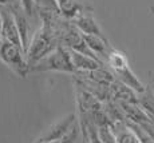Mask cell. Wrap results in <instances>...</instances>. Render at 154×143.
Wrapping results in <instances>:
<instances>
[{
  "label": "cell",
  "mask_w": 154,
  "mask_h": 143,
  "mask_svg": "<svg viewBox=\"0 0 154 143\" xmlns=\"http://www.w3.org/2000/svg\"><path fill=\"white\" fill-rule=\"evenodd\" d=\"M48 143H58V142H48Z\"/></svg>",
  "instance_id": "d6986e66"
},
{
  "label": "cell",
  "mask_w": 154,
  "mask_h": 143,
  "mask_svg": "<svg viewBox=\"0 0 154 143\" xmlns=\"http://www.w3.org/2000/svg\"><path fill=\"white\" fill-rule=\"evenodd\" d=\"M0 14H2V31H0L2 36L4 38V40L11 41L12 44L23 50L19 28H17L16 20H15V16L11 12L10 7H2L0 5Z\"/></svg>",
  "instance_id": "5b68a950"
},
{
  "label": "cell",
  "mask_w": 154,
  "mask_h": 143,
  "mask_svg": "<svg viewBox=\"0 0 154 143\" xmlns=\"http://www.w3.org/2000/svg\"><path fill=\"white\" fill-rule=\"evenodd\" d=\"M38 15L40 19V26L32 35L28 50L26 52L29 70L60 46V39L56 29V20L59 16H62V14L39 11Z\"/></svg>",
  "instance_id": "6da1fadb"
},
{
  "label": "cell",
  "mask_w": 154,
  "mask_h": 143,
  "mask_svg": "<svg viewBox=\"0 0 154 143\" xmlns=\"http://www.w3.org/2000/svg\"><path fill=\"white\" fill-rule=\"evenodd\" d=\"M70 55L72 59V64L75 67L76 72H87V71H95L99 68L105 67L102 62L97 60V59L91 58L88 55H83V53L70 50Z\"/></svg>",
  "instance_id": "52a82bcc"
},
{
  "label": "cell",
  "mask_w": 154,
  "mask_h": 143,
  "mask_svg": "<svg viewBox=\"0 0 154 143\" xmlns=\"http://www.w3.org/2000/svg\"><path fill=\"white\" fill-rule=\"evenodd\" d=\"M72 23L76 26V28L85 35H97L100 38H106L102 28L97 23L95 17L93 16V10H88L82 12L79 16H76L72 20Z\"/></svg>",
  "instance_id": "8992f818"
},
{
  "label": "cell",
  "mask_w": 154,
  "mask_h": 143,
  "mask_svg": "<svg viewBox=\"0 0 154 143\" xmlns=\"http://www.w3.org/2000/svg\"><path fill=\"white\" fill-rule=\"evenodd\" d=\"M62 16L69 20H74L85 11L91 10L82 0H56Z\"/></svg>",
  "instance_id": "9c48e42d"
},
{
  "label": "cell",
  "mask_w": 154,
  "mask_h": 143,
  "mask_svg": "<svg viewBox=\"0 0 154 143\" xmlns=\"http://www.w3.org/2000/svg\"><path fill=\"white\" fill-rule=\"evenodd\" d=\"M83 38H85V41L88 48L95 53L103 63H106V59H107L109 53H110V51L112 50L109 40L106 39V38L97 36V35H85L83 34Z\"/></svg>",
  "instance_id": "ba28073f"
},
{
  "label": "cell",
  "mask_w": 154,
  "mask_h": 143,
  "mask_svg": "<svg viewBox=\"0 0 154 143\" xmlns=\"http://www.w3.org/2000/svg\"><path fill=\"white\" fill-rule=\"evenodd\" d=\"M0 31H2V14H0Z\"/></svg>",
  "instance_id": "ac0fdd59"
},
{
  "label": "cell",
  "mask_w": 154,
  "mask_h": 143,
  "mask_svg": "<svg viewBox=\"0 0 154 143\" xmlns=\"http://www.w3.org/2000/svg\"><path fill=\"white\" fill-rule=\"evenodd\" d=\"M35 4H36L38 12L39 11H50V12L60 14L56 0H35Z\"/></svg>",
  "instance_id": "5bb4252c"
},
{
  "label": "cell",
  "mask_w": 154,
  "mask_h": 143,
  "mask_svg": "<svg viewBox=\"0 0 154 143\" xmlns=\"http://www.w3.org/2000/svg\"><path fill=\"white\" fill-rule=\"evenodd\" d=\"M3 44H4V38H3V36H2V34H0V50H2Z\"/></svg>",
  "instance_id": "e0dca14e"
},
{
  "label": "cell",
  "mask_w": 154,
  "mask_h": 143,
  "mask_svg": "<svg viewBox=\"0 0 154 143\" xmlns=\"http://www.w3.org/2000/svg\"><path fill=\"white\" fill-rule=\"evenodd\" d=\"M138 104L154 119V94L152 90L146 88L138 95Z\"/></svg>",
  "instance_id": "8fae6325"
},
{
  "label": "cell",
  "mask_w": 154,
  "mask_h": 143,
  "mask_svg": "<svg viewBox=\"0 0 154 143\" xmlns=\"http://www.w3.org/2000/svg\"><path fill=\"white\" fill-rule=\"evenodd\" d=\"M0 60L20 78H26L31 72L24 51L11 41L4 40V44L0 50Z\"/></svg>",
  "instance_id": "3957f363"
},
{
  "label": "cell",
  "mask_w": 154,
  "mask_h": 143,
  "mask_svg": "<svg viewBox=\"0 0 154 143\" xmlns=\"http://www.w3.org/2000/svg\"><path fill=\"white\" fill-rule=\"evenodd\" d=\"M76 122V115L69 114L64 118L59 119L58 122H55L52 126H50L39 138L36 139L35 143H48V142H59L60 139H63L67 134L70 132V130L75 126Z\"/></svg>",
  "instance_id": "277c9868"
},
{
  "label": "cell",
  "mask_w": 154,
  "mask_h": 143,
  "mask_svg": "<svg viewBox=\"0 0 154 143\" xmlns=\"http://www.w3.org/2000/svg\"><path fill=\"white\" fill-rule=\"evenodd\" d=\"M36 71H59V72H76L70 55V50L60 46L47 55L44 59L38 62L31 68V72Z\"/></svg>",
  "instance_id": "7a4b0ae2"
},
{
  "label": "cell",
  "mask_w": 154,
  "mask_h": 143,
  "mask_svg": "<svg viewBox=\"0 0 154 143\" xmlns=\"http://www.w3.org/2000/svg\"><path fill=\"white\" fill-rule=\"evenodd\" d=\"M111 131L114 134L115 139H117V143H140L137 134L127 124L126 120L112 123Z\"/></svg>",
  "instance_id": "30bf717a"
},
{
  "label": "cell",
  "mask_w": 154,
  "mask_h": 143,
  "mask_svg": "<svg viewBox=\"0 0 154 143\" xmlns=\"http://www.w3.org/2000/svg\"><path fill=\"white\" fill-rule=\"evenodd\" d=\"M19 4L22 5V8L24 10V12L27 14V16L32 20H39V15H38L36 10V4H35V0H17Z\"/></svg>",
  "instance_id": "4fadbf2b"
},
{
  "label": "cell",
  "mask_w": 154,
  "mask_h": 143,
  "mask_svg": "<svg viewBox=\"0 0 154 143\" xmlns=\"http://www.w3.org/2000/svg\"><path fill=\"white\" fill-rule=\"evenodd\" d=\"M14 2L15 0H0V5H2V7H10Z\"/></svg>",
  "instance_id": "2e32d148"
},
{
  "label": "cell",
  "mask_w": 154,
  "mask_h": 143,
  "mask_svg": "<svg viewBox=\"0 0 154 143\" xmlns=\"http://www.w3.org/2000/svg\"><path fill=\"white\" fill-rule=\"evenodd\" d=\"M78 136H79V124L75 123V126L70 130V132L63 139H60L58 143H75L78 141Z\"/></svg>",
  "instance_id": "9a60e30c"
},
{
  "label": "cell",
  "mask_w": 154,
  "mask_h": 143,
  "mask_svg": "<svg viewBox=\"0 0 154 143\" xmlns=\"http://www.w3.org/2000/svg\"><path fill=\"white\" fill-rule=\"evenodd\" d=\"M83 130L86 132L88 143H103L99 135V130L94 122H91L88 118H85V124H83Z\"/></svg>",
  "instance_id": "7c38bea8"
}]
</instances>
